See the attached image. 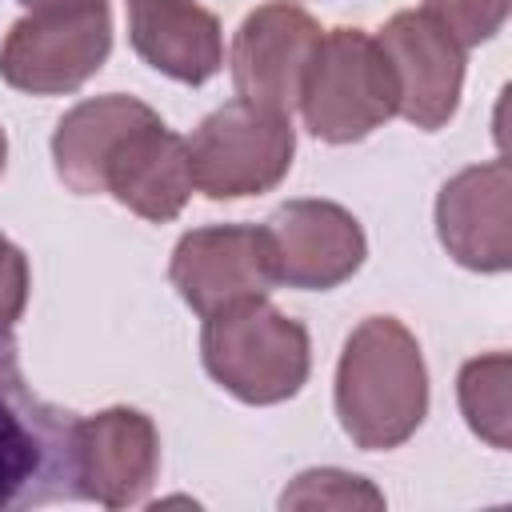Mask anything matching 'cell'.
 <instances>
[{
	"label": "cell",
	"instance_id": "obj_1",
	"mask_svg": "<svg viewBox=\"0 0 512 512\" xmlns=\"http://www.w3.org/2000/svg\"><path fill=\"white\" fill-rule=\"evenodd\" d=\"M336 412L344 432L368 448H400L428 412V372L416 336L392 320H364L340 356L336 368Z\"/></svg>",
	"mask_w": 512,
	"mask_h": 512
},
{
	"label": "cell",
	"instance_id": "obj_2",
	"mask_svg": "<svg viewBox=\"0 0 512 512\" xmlns=\"http://www.w3.org/2000/svg\"><path fill=\"white\" fill-rule=\"evenodd\" d=\"M76 420L28 388L16 340L0 332V512L80 500Z\"/></svg>",
	"mask_w": 512,
	"mask_h": 512
},
{
	"label": "cell",
	"instance_id": "obj_3",
	"mask_svg": "<svg viewBox=\"0 0 512 512\" xmlns=\"http://www.w3.org/2000/svg\"><path fill=\"white\" fill-rule=\"evenodd\" d=\"M204 368L244 404H280L308 380V332L264 296L204 316Z\"/></svg>",
	"mask_w": 512,
	"mask_h": 512
},
{
	"label": "cell",
	"instance_id": "obj_4",
	"mask_svg": "<svg viewBox=\"0 0 512 512\" xmlns=\"http://www.w3.org/2000/svg\"><path fill=\"white\" fill-rule=\"evenodd\" d=\"M396 76L376 44L360 28H332L320 36L300 88V112L312 136L328 144L364 140L396 112Z\"/></svg>",
	"mask_w": 512,
	"mask_h": 512
},
{
	"label": "cell",
	"instance_id": "obj_5",
	"mask_svg": "<svg viewBox=\"0 0 512 512\" xmlns=\"http://www.w3.org/2000/svg\"><path fill=\"white\" fill-rule=\"evenodd\" d=\"M296 152L292 116L232 100L200 120L188 136L192 184L208 200H240L276 188Z\"/></svg>",
	"mask_w": 512,
	"mask_h": 512
},
{
	"label": "cell",
	"instance_id": "obj_6",
	"mask_svg": "<svg viewBox=\"0 0 512 512\" xmlns=\"http://www.w3.org/2000/svg\"><path fill=\"white\" fill-rule=\"evenodd\" d=\"M108 48H112L108 0L32 12L16 20L0 44V80L32 96L72 92L108 60Z\"/></svg>",
	"mask_w": 512,
	"mask_h": 512
},
{
	"label": "cell",
	"instance_id": "obj_7",
	"mask_svg": "<svg viewBox=\"0 0 512 512\" xmlns=\"http://www.w3.org/2000/svg\"><path fill=\"white\" fill-rule=\"evenodd\" d=\"M168 276L184 304H192V312L200 316H212L252 296H268V288L276 284L268 232L264 224H212L184 232L172 252Z\"/></svg>",
	"mask_w": 512,
	"mask_h": 512
},
{
	"label": "cell",
	"instance_id": "obj_8",
	"mask_svg": "<svg viewBox=\"0 0 512 512\" xmlns=\"http://www.w3.org/2000/svg\"><path fill=\"white\" fill-rule=\"evenodd\" d=\"M320 44V24L288 4L272 0L244 16L236 40H232V84L236 96L272 112L292 116L300 104L304 72L312 64V52Z\"/></svg>",
	"mask_w": 512,
	"mask_h": 512
},
{
	"label": "cell",
	"instance_id": "obj_9",
	"mask_svg": "<svg viewBox=\"0 0 512 512\" xmlns=\"http://www.w3.org/2000/svg\"><path fill=\"white\" fill-rule=\"evenodd\" d=\"M276 284L324 292L364 264V232L356 216L332 200H288L264 220Z\"/></svg>",
	"mask_w": 512,
	"mask_h": 512
},
{
	"label": "cell",
	"instance_id": "obj_10",
	"mask_svg": "<svg viewBox=\"0 0 512 512\" xmlns=\"http://www.w3.org/2000/svg\"><path fill=\"white\" fill-rule=\"evenodd\" d=\"M376 44L384 48L396 76V112L416 128H440L452 120L464 84V48L428 16L396 12Z\"/></svg>",
	"mask_w": 512,
	"mask_h": 512
},
{
	"label": "cell",
	"instance_id": "obj_11",
	"mask_svg": "<svg viewBox=\"0 0 512 512\" xmlns=\"http://www.w3.org/2000/svg\"><path fill=\"white\" fill-rule=\"evenodd\" d=\"M160 468V436L136 408L76 420V492L104 508L140 504Z\"/></svg>",
	"mask_w": 512,
	"mask_h": 512
},
{
	"label": "cell",
	"instance_id": "obj_12",
	"mask_svg": "<svg viewBox=\"0 0 512 512\" xmlns=\"http://www.w3.org/2000/svg\"><path fill=\"white\" fill-rule=\"evenodd\" d=\"M512 176L504 160L464 168L440 188L436 228L448 256L476 272H504L512 264Z\"/></svg>",
	"mask_w": 512,
	"mask_h": 512
},
{
	"label": "cell",
	"instance_id": "obj_13",
	"mask_svg": "<svg viewBox=\"0 0 512 512\" xmlns=\"http://www.w3.org/2000/svg\"><path fill=\"white\" fill-rule=\"evenodd\" d=\"M192 188L196 184L188 164V140L168 132L160 116L132 128L104 164V192L156 224L180 216Z\"/></svg>",
	"mask_w": 512,
	"mask_h": 512
},
{
	"label": "cell",
	"instance_id": "obj_14",
	"mask_svg": "<svg viewBox=\"0 0 512 512\" xmlns=\"http://www.w3.org/2000/svg\"><path fill=\"white\" fill-rule=\"evenodd\" d=\"M128 40L144 64L180 84H204L224 64L220 20L196 0H128Z\"/></svg>",
	"mask_w": 512,
	"mask_h": 512
},
{
	"label": "cell",
	"instance_id": "obj_15",
	"mask_svg": "<svg viewBox=\"0 0 512 512\" xmlns=\"http://www.w3.org/2000/svg\"><path fill=\"white\" fill-rule=\"evenodd\" d=\"M148 120H156V112L132 96H120V92L76 104L72 112L60 116V124L52 132L56 176L80 196L104 192V164H108L112 148L132 128H140Z\"/></svg>",
	"mask_w": 512,
	"mask_h": 512
},
{
	"label": "cell",
	"instance_id": "obj_16",
	"mask_svg": "<svg viewBox=\"0 0 512 512\" xmlns=\"http://www.w3.org/2000/svg\"><path fill=\"white\" fill-rule=\"evenodd\" d=\"M512 360L504 352L468 360L460 368V408L468 416V428L484 436L492 448H508V428H512Z\"/></svg>",
	"mask_w": 512,
	"mask_h": 512
},
{
	"label": "cell",
	"instance_id": "obj_17",
	"mask_svg": "<svg viewBox=\"0 0 512 512\" xmlns=\"http://www.w3.org/2000/svg\"><path fill=\"white\" fill-rule=\"evenodd\" d=\"M284 508H356V504H368V508H380V492L368 488L360 476H348V472H336V468H320V472H304L296 476V484L280 496Z\"/></svg>",
	"mask_w": 512,
	"mask_h": 512
},
{
	"label": "cell",
	"instance_id": "obj_18",
	"mask_svg": "<svg viewBox=\"0 0 512 512\" xmlns=\"http://www.w3.org/2000/svg\"><path fill=\"white\" fill-rule=\"evenodd\" d=\"M508 4H512V0H424V12H428L460 48H472V44L492 40V36L504 28Z\"/></svg>",
	"mask_w": 512,
	"mask_h": 512
},
{
	"label": "cell",
	"instance_id": "obj_19",
	"mask_svg": "<svg viewBox=\"0 0 512 512\" xmlns=\"http://www.w3.org/2000/svg\"><path fill=\"white\" fill-rule=\"evenodd\" d=\"M24 304H28V260L8 236H0V332H12Z\"/></svg>",
	"mask_w": 512,
	"mask_h": 512
},
{
	"label": "cell",
	"instance_id": "obj_20",
	"mask_svg": "<svg viewBox=\"0 0 512 512\" xmlns=\"http://www.w3.org/2000/svg\"><path fill=\"white\" fill-rule=\"evenodd\" d=\"M28 12H56V8H76V4H88V0H20Z\"/></svg>",
	"mask_w": 512,
	"mask_h": 512
},
{
	"label": "cell",
	"instance_id": "obj_21",
	"mask_svg": "<svg viewBox=\"0 0 512 512\" xmlns=\"http://www.w3.org/2000/svg\"><path fill=\"white\" fill-rule=\"evenodd\" d=\"M4 156H8V140H4V128H0V172H4Z\"/></svg>",
	"mask_w": 512,
	"mask_h": 512
}]
</instances>
